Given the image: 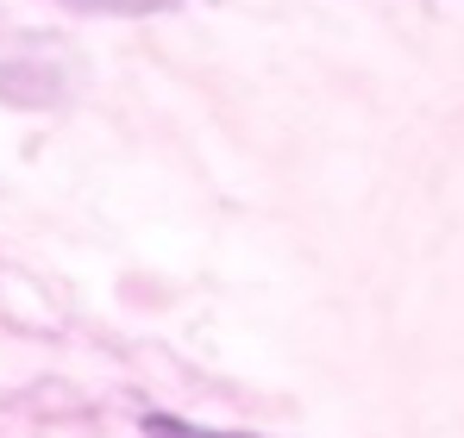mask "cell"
Returning a JSON list of instances; mask_svg holds the SVG:
<instances>
[{
    "label": "cell",
    "mask_w": 464,
    "mask_h": 438,
    "mask_svg": "<svg viewBox=\"0 0 464 438\" xmlns=\"http://www.w3.org/2000/svg\"><path fill=\"white\" fill-rule=\"evenodd\" d=\"M63 51L44 38V32H25V25H6L0 13V94L6 100H25V107H44L63 94Z\"/></svg>",
    "instance_id": "cell-1"
},
{
    "label": "cell",
    "mask_w": 464,
    "mask_h": 438,
    "mask_svg": "<svg viewBox=\"0 0 464 438\" xmlns=\"http://www.w3.org/2000/svg\"><path fill=\"white\" fill-rule=\"evenodd\" d=\"M145 438H257V433H214V426H188L176 414H145Z\"/></svg>",
    "instance_id": "cell-2"
},
{
    "label": "cell",
    "mask_w": 464,
    "mask_h": 438,
    "mask_svg": "<svg viewBox=\"0 0 464 438\" xmlns=\"http://www.w3.org/2000/svg\"><path fill=\"white\" fill-rule=\"evenodd\" d=\"M63 6H76V13H126V19H139V13H169V6H182V0H63Z\"/></svg>",
    "instance_id": "cell-3"
}]
</instances>
